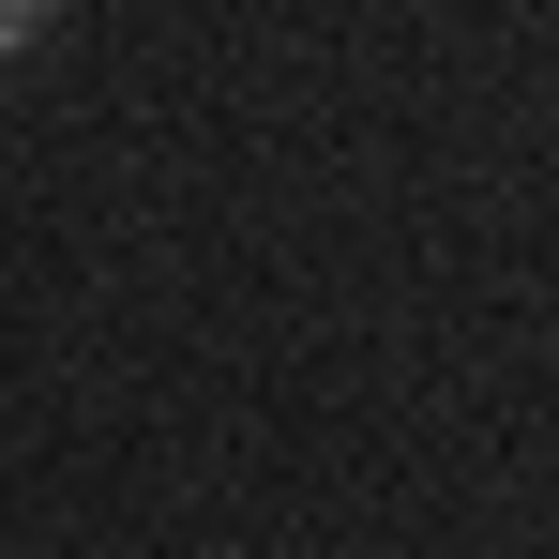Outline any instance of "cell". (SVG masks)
<instances>
[{
  "mask_svg": "<svg viewBox=\"0 0 559 559\" xmlns=\"http://www.w3.org/2000/svg\"><path fill=\"white\" fill-rule=\"evenodd\" d=\"M46 15H61V0H0V61H31V46H46Z\"/></svg>",
  "mask_w": 559,
  "mask_h": 559,
  "instance_id": "6da1fadb",
  "label": "cell"
}]
</instances>
